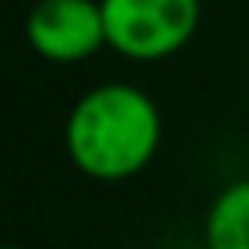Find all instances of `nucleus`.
Wrapping results in <instances>:
<instances>
[{"mask_svg":"<svg viewBox=\"0 0 249 249\" xmlns=\"http://www.w3.org/2000/svg\"><path fill=\"white\" fill-rule=\"evenodd\" d=\"M205 249H249V176L231 179L213 195L202 224Z\"/></svg>","mask_w":249,"mask_h":249,"instance_id":"obj_4","label":"nucleus"},{"mask_svg":"<svg viewBox=\"0 0 249 249\" xmlns=\"http://www.w3.org/2000/svg\"><path fill=\"white\" fill-rule=\"evenodd\" d=\"M8 249H22V246H8Z\"/></svg>","mask_w":249,"mask_h":249,"instance_id":"obj_6","label":"nucleus"},{"mask_svg":"<svg viewBox=\"0 0 249 249\" xmlns=\"http://www.w3.org/2000/svg\"><path fill=\"white\" fill-rule=\"evenodd\" d=\"M107 44L128 62H161L179 55L202 26L205 0H99Z\"/></svg>","mask_w":249,"mask_h":249,"instance_id":"obj_2","label":"nucleus"},{"mask_svg":"<svg viewBox=\"0 0 249 249\" xmlns=\"http://www.w3.org/2000/svg\"><path fill=\"white\" fill-rule=\"evenodd\" d=\"M220 4H242V0H220Z\"/></svg>","mask_w":249,"mask_h":249,"instance_id":"obj_5","label":"nucleus"},{"mask_svg":"<svg viewBox=\"0 0 249 249\" xmlns=\"http://www.w3.org/2000/svg\"><path fill=\"white\" fill-rule=\"evenodd\" d=\"M165 121L154 95L128 81H103L73 99L62 147L70 165L95 183L140 176L161 150Z\"/></svg>","mask_w":249,"mask_h":249,"instance_id":"obj_1","label":"nucleus"},{"mask_svg":"<svg viewBox=\"0 0 249 249\" xmlns=\"http://www.w3.org/2000/svg\"><path fill=\"white\" fill-rule=\"evenodd\" d=\"M26 40L44 62L77 66L107 44V18L99 0H37L26 15Z\"/></svg>","mask_w":249,"mask_h":249,"instance_id":"obj_3","label":"nucleus"}]
</instances>
